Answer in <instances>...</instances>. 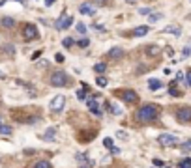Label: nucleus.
I'll return each instance as SVG.
<instances>
[{"label":"nucleus","instance_id":"a19ab883","mask_svg":"<svg viewBox=\"0 0 191 168\" xmlns=\"http://www.w3.org/2000/svg\"><path fill=\"white\" fill-rule=\"evenodd\" d=\"M54 60H56V62H64V56H62V54H56Z\"/></svg>","mask_w":191,"mask_h":168},{"label":"nucleus","instance_id":"412c9836","mask_svg":"<svg viewBox=\"0 0 191 168\" xmlns=\"http://www.w3.org/2000/svg\"><path fill=\"white\" fill-rule=\"evenodd\" d=\"M2 49H4L6 56H13V54H15V47H13V45H11V43H6Z\"/></svg>","mask_w":191,"mask_h":168},{"label":"nucleus","instance_id":"f257e3e1","mask_svg":"<svg viewBox=\"0 0 191 168\" xmlns=\"http://www.w3.org/2000/svg\"><path fill=\"white\" fill-rule=\"evenodd\" d=\"M34 110L36 108H15L11 112V120L15 123H21V125H34L41 120V116Z\"/></svg>","mask_w":191,"mask_h":168},{"label":"nucleus","instance_id":"c85d7f7f","mask_svg":"<svg viewBox=\"0 0 191 168\" xmlns=\"http://www.w3.org/2000/svg\"><path fill=\"white\" fill-rule=\"evenodd\" d=\"M180 150H182V151H191V140L182 142V144H180Z\"/></svg>","mask_w":191,"mask_h":168},{"label":"nucleus","instance_id":"a211bd4d","mask_svg":"<svg viewBox=\"0 0 191 168\" xmlns=\"http://www.w3.org/2000/svg\"><path fill=\"white\" fill-rule=\"evenodd\" d=\"M30 168H53V164L49 163V161H43V159H39V161H36Z\"/></svg>","mask_w":191,"mask_h":168},{"label":"nucleus","instance_id":"79ce46f5","mask_svg":"<svg viewBox=\"0 0 191 168\" xmlns=\"http://www.w3.org/2000/svg\"><path fill=\"white\" fill-rule=\"evenodd\" d=\"M94 28H96V30H99V32H105V30H107V28H105V26H101V25H96V26H94Z\"/></svg>","mask_w":191,"mask_h":168},{"label":"nucleus","instance_id":"09e8293b","mask_svg":"<svg viewBox=\"0 0 191 168\" xmlns=\"http://www.w3.org/2000/svg\"><path fill=\"white\" fill-rule=\"evenodd\" d=\"M0 78H4V73H2V71H0Z\"/></svg>","mask_w":191,"mask_h":168},{"label":"nucleus","instance_id":"f03ea898","mask_svg":"<svg viewBox=\"0 0 191 168\" xmlns=\"http://www.w3.org/2000/svg\"><path fill=\"white\" fill-rule=\"evenodd\" d=\"M157 118H159V107L152 105V103L142 105L137 112H135V120H137L139 123H152Z\"/></svg>","mask_w":191,"mask_h":168},{"label":"nucleus","instance_id":"f8f14e48","mask_svg":"<svg viewBox=\"0 0 191 168\" xmlns=\"http://www.w3.org/2000/svg\"><path fill=\"white\" fill-rule=\"evenodd\" d=\"M15 25H17V21H15L13 17H2V19H0V26L6 28V30L15 28Z\"/></svg>","mask_w":191,"mask_h":168},{"label":"nucleus","instance_id":"a878e982","mask_svg":"<svg viewBox=\"0 0 191 168\" xmlns=\"http://www.w3.org/2000/svg\"><path fill=\"white\" fill-rule=\"evenodd\" d=\"M75 159H77L79 163H86V164H90V163H88V155H86V153H77Z\"/></svg>","mask_w":191,"mask_h":168},{"label":"nucleus","instance_id":"2f4dec72","mask_svg":"<svg viewBox=\"0 0 191 168\" xmlns=\"http://www.w3.org/2000/svg\"><path fill=\"white\" fill-rule=\"evenodd\" d=\"M77 45H79V47H81V49H86L88 45H90V39L83 38V39H79V41H77Z\"/></svg>","mask_w":191,"mask_h":168},{"label":"nucleus","instance_id":"4be33fe9","mask_svg":"<svg viewBox=\"0 0 191 168\" xmlns=\"http://www.w3.org/2000/svg\"><path fill=\"white\" fill-rule=\"evenodd\" d=\"M146 54H148V56H157V54H159V47H155V45L146 47Z\"/></svg>","mask_w":191,"mask_h":168},{"label":"nucleus","instance_id":"37998d69","mask_svg":"<svg viewBox=\"0 0 191 168\" xmlns=\"http://www.w3.org/2000/svg\"><path fill=\"white\" fill-rule=\"evenodd\" d=\"M56 2V0H45V6H53Z\"/></svg>","mask_w":191,"mask_h":168},{"label":"nucleus","instance_id":"1a4fd4ad","mask_svg":"<svg viewBox=\"0 0 191 168\" xmlns=\"http://www.w3.org/2000/svg\"><path fill=\"white\" fill-rule=\"evenodd\" d=\"M71 25H73V17H66V13H62V17L54 25V28L56 30H66V28H70Z\"/></svg>","mask_w":191,"mask_h":168},{"label":"nucleus","instance_id":"cd10ccee","mask_svg":"<svg viewBox=\"0 0 191 168\" xmlns=\"http://www.w3.org/2000/svg\"><path fill=\"white\" fill-rule=\"evenodd\" d=\"M178 168H191V159H182L178 163Z\"/></svg>","mask_w":191,"mask_h":168},{"label":"nucleus","instance_id":"ea45409f","mask_svg":"<svg viewBox=\"0 0 191 168\" xmlns=\"http://www.w3.org/2000/svg\"><path fill=\"white\" fill-rule=\"evenodd\" d=\"M154 166H165V164H163V161H159V159H154Z\"/></svg>","mask_w":191,"mask_h":168},{"label":"nucleus","instance_id":"423d86ee","mask_svg":"<svg viewBox=\"0 0 191 168\" xmlns=\"http://www.w3.org/2000/svg\"><path fill=\"white\" fill-rule=\"evenodd\" d=\"M176 120L180 123H189L191 121V107H180V108H176Z\"/></svg>","mask_w":191,"mask_h":168},{"label":"nucleus","instance_id":"8fccbe9b","mask_svg":"<svg viewBox=\"0 0 191 168\" xmlns=\"http://www.w3.org/2000/svg\"><path fill=\"white\" fill-rule=\"evenodd\" d=\"M128 2H129V4H135V0H128Z\"/></svg>","mask_w":191,"mask_h":168},{"label":"nucleus","instance_id":"4468645a","mask_svg":"<svg viewBox=\"0 0 191 168\" xmlns=\"http://www.w3.org/2000/svg\"><path fill=\"white\" fill-rule=\"evenodd\" d=\"M107 56L111 60H118V58H122L124 56V49H120V47H112L109 52H107Z\"/></svg>","mask_w":191,"mask_h":168},{"label":"nucleus","instance_id":"0eeeda50","mask_svg":"<svg viewBox=\"0 0 191 168\" xmlns=\"http://www.w3.org/2000/svg\"><path fill=\"white\" fill-rule=\"evenodd\" d=\"M64 105H66V97H64V95H54V97L51 99V103H49V108H51L53 112H60V110L64 108Z\"/></svg>","mask_w":191,"mask_h":168},{"label":"nucleus","instance_id":"b1692460","mask_svg":"<svg viewBox=\"0 0 191 168\" xmlns=\"http://www.w3.org/2000/svg\"><path fill=\"white\" fill-rule=\"evenodd\" d=\"M105 69H107V65H105L103 62H97V64L94 65V71L99 73V75H101V73H105Z\"/></svg>","mask_w":191,"mask_h":168},{"label":"nucleus","instance_id":"20e7f679","mask_svg":"<svg viewBox=\"0 0 191 168\" xmlns=\"http://www.w3.org/2000/svg\"><path fill=\"white\" fill-rule=\"evenodd\" d=\"M157 142H159V144L163 146V148H174V146H178V137H176V134L163 133V134H159Z\"/></svg>","mask_w":191,"mask_h":168},{"label":"nucleus","instance_id":"aec40b11","mask_svg":"<svg viewBox=\"0 0 191 168\" xmlns=\"http://www.w3.org/2000/svg\"><path fill=\"white\" fill-rule=\"evenodd\" d=\"M169 94H171L172 97H180L182 94H180V90H176V81L171 82V88H169Z\"/></svg>","mask_w":191,"mask_h":168},{"label":"nucleus","instance_id":"72a5a7b5","mask_svg":"<svg viewBox=\"0 0 191 168\" xmlns=\"http://www.w3.org/2000/svg\"><path fill=\"white\" fill-rule=\"evenodd\" d=\"M75 28H77V32H79V34H86V26L83 25V22H77Z\"/></svg>","mask_w":191,"mask_h":168},{"label":"nucleus","instance_id":"473e14b6","mask_svg":"<svg viewBox=\"0 0 191 168\" xmlns=\"http://www.w3.org/2000/svg\"><path fill=\"white\" fill-rule=\"evenodd\" d=\"M112 142H114V140H112L111 137H105V138H103V146H105V148H109V150L112 148Z\"/></svg>","mask_w":191,"mask_h":168},{"label":"nucleus","instance_id":"9b49d317","mask_svg":"<svg viewBox=\"0 0 191 168\" xmlns=\"http://www.w3.org/2000/svg\"><path fill=\"white\" fill-rule=\"evenodd\" d=\"M56 133H58V127H47L43 131V140H47V142H53L54 140V137H56Z\"/></svg>","mask_w":191,"mask_h":168},{"label":"nucleus","instance_id":"393cba45","mask_svg":"<svg viewBox=\"0 0 191 168\" xmlns=\"http://www.w3.org/2000/svg\"><path fill=\"white\" fill-rule=\"evenodd\" d=\"M107 82H109V81H107V77H105V75H99V77L96 78V84H97V86H101V88H105V86H107Z\"/></svg>","mask_w":191,"mask_h":168},{"label":"nucleus","instance_id":"bb28decb","mask_svg":"<svg viewBox=\"0 0 191 168\" xmlns=\"http://www.w3.org/2000/svg\"><path fill=\"white\" fill-rule=\"evenodd\" d=\"M62 45H64L66 49H70L71 45H75V41H73V38H64V39H62Z\"/></svg>","mask_w":191,"mask_h":168},{"label":"nucleus","instance_id":"a18cd8bd","mask_svg":"<svg viewBox=\"0 0 191 168\" xmlns=\"http://www.w3.org/2000/svg\"><path fill=\"white\" fill-rule=\"evenodd\" d=\"M96 4H107V0H94Z\"/></svg>","mask_w":191,"mask_h":168},{"label":"nucleus","instance_id":"e433bc0d","mask_svg":"<svg viewBox=\"0 0 191 168\" xmlns=\"http://www.w3.org/2000/svg\"><path fill=\"white\" fill-rule=\"evenodd\" d=\"M186 81H187V84L191 86V69H187V73H186Z\"/></svg>","mask_w":191,"mask_h":168},{"label":"nucleus","instance_id":"f3484780","mask_svg":"<svg viewBox=\"0 0 191 168\" xmlns=\"http://www.w3.org/2000/svg\"><path fill=\"white\" fill-rule=\"evenodd\" d=\"M79 11H81L83 15H96V9H94V8H90L88 4H83L81 8H79Z\"/></svg>","mask_w":191,"mask_h":168},{"label":"nucleus","instance_id":"f704fd0d","mask_svg":"<svg viewBox=\"0 0 191 168\" xmlns=\"http://www.w3.org/2000/svg\"><path fill=\"white\" fill-rule=\"evenodd\" d=\"M139 13H141V15H150V13H152V8H141Z\"/></svg>","mask_w":191,"mask_h":168},{"label":"nucleus","instance_id":"5701e85b","mask_svg":"<svg viewBox=\"0 0 191 168\" xmlns=\"http://www.w3.org/2000/svg\"><path fill=\"white\" fill-rule=\"evenodd\" d=\"M0 133H2V134H11V133H13V127H11V125H4V123L0 121Z\"/></svg>","mask_w":191,"mask_h":168},{"label":"nucleus","instance_id":"58836bf2","mask_svg":"<svg viewBox=\"0 0 191 168\" xmlns=\"http://www.w3.org/2000/svg\"><path fill=\"white\" fill-rule=\"evenodd\" d=\"M182 54H184V58H187V56L191 54V49H187V47H186V49L182 51Z\"/></svg>","mask_w":191,"mask_h":168},{"label":"nucleus","instance_id":"39448f33","mask_svg":"<svg viewBox=\"0 0 191 168\" xmlns=\"http://www.w3.org/2000/svg\"><path fill=\"white\" fill-rule=\"evenodd\" d=\"M116 95L122 99V101H126V103H137L139 101V95L137 92H133V90H120V92H116Z\"/></svg>","mask_w":191,"mask_h":168},{"label":"nucleus","instance_id":"c756f323","mask_svg":"<svg viewBox=\"0 0 191 168\" xmlns=\"http://www.w3.org/2000/svg\"><path fill=\"white\" fill-rule=\"evenodd\" d=\"M86 92H90V90H86V88H83V90H79V92H77V99H81V101H84V99H86Z\"/></svg>","mask_w":191,"mask_h":168},{"label":"nucleus","instance_id":"c9c22d12","mask_svg":"<svg viewBox=\"0 0 191 168\" xmlns=\"http://www.w3.org/2000/svg\"><path fill=\"white\" fill-rule=\"evenodd\" d=\"M116 138H128V133L126 131H116Z\"/></svg>","mask_w":191,"mask_h":168},{"label":"nucleus","instance_id":"de8ad7c7","mask_svg":"<svg viewBox=\"0 0 191 168\" xmlns=\"http://www.w3.org/2000/svg\"><path fill=\"white\" fill-rule=\"evenodd\" d=\"M79 168H90V164H83V166H79Z\"/></svg>","mask_w":191,"mask_h":168},{"label":"nucleus","instance_id":"9d476101","mask_svg":"<svg viewBox=\"0 0 191 168\" xmlns=\"http://www.w3.org/2000/svg\"><path fill=\"white\" fill-rule=\"evenodd\" d=\"M86 107H88V110L92 112L94 116H101V108H99V105H97V101L94 99V97H90V99H86Z\"/></svg>","mask_w":191,"mask_h":168},{"label":"nucleus","instance_id":"2eb2a0df","mask_svg":"<svg viewBox=\"0 0 191 168\" xmlns=\"http://www.w3.org/2000/svg\"><path fill=\"white\" fill-rule=\"evenodd\" d=\"M148 26H137V28H133V32H131V36L133 38H142V36H146L148 34Z\"/></svg>","mask_w":191,"mask_h":168},{"label":"nucleus","instance_id":"49530a36","mask_svg":"<svg viewBox=\"0 0 191 168\" xmlns=\"http://www.w3.org/2000/svg\"><path fill=\"white\" fill-rule=\"evenodd\" d=\"M15 2H21V4H26V0H15Z\"/></svg>","mask_w":191,"mask_h":168},{"label":"nucleus","instance_id":"ddd939ff","mask_svg":"<svg viewBox=\"0 0 191 168\" xmlns=\"http://www.w3.org/2000/svg\"><path fill=\"white\" fill-rule=\"evenodd\" d=\"M105 107L109 108V112H111L112 116H122V108L116 103H112V101H105Z\"/></svg>","mask_w":191,"mask_h":168},{"label":"nucleus","instance_id":"3c124183","mask_svg":"<svg viewBox=\"0 0 191 168\" xmlns=\"http://www.w3.org/2000/svg\"><path fill=\"white\" fill-rule=\"evenodd\" d=\"M154 168H155V166H154Z\"/></svg>","mask_w":191,"mask_h":168},{"label":"nucleus","instance_id":"7ed1b4c3","mask_svg":"<svg viewBox=\"0 0 191 168\" xmlns=\"http://www.w3.org/2000/svg\"><path fill=\"white\" fill-rule=\"evenodd\" d=\"M70 84V77H67L64 71H54L53 75H51V86H54V88H64V86H67Z\"/></svg>","mask_w":191,"mask_h":168},{"label":"nucleus","instance_id":"c03bdc74","mask_svg":"<svg viewBox=\"0 0 191 168\" xmlns=\"http://www.w3.org/2000/svg\"><path fill=\"white\" fill-rule=\"evenodd\" d=\"M176 81H184V73H178L176 75Z\"/></svg>","mask_w":191,"mask_h":168},{"label":"nucleus","instance_id":"dca6fc26","mask_svg":"<svg viewBox=\"0 0 191 168\" xmlns=\"http://www.w3.org/2000/svg\"><path fill=\"white\" fill-rule=\"evenodd\" d=\"M163 32L165 34H174V36H180V34H182V28L176 26V25H169V26L163 28Z\"/></svg>","mask_w":191,"mask_h":168},{"label":"nucleus","instance_id":"4c0bfd02","mask_svg":"<svg viewBox=\"0 0 191 168\" xmlns=\"http://www.w3.org/2000/svg\"><path fill=\"white\" fill-rule=\"evenodd\" d=\"M111 153H112V155H120V148H114V146H112V148H111Z\"/></svg>","mask_w":191,"mask_h":168},{"label":"nucleus","instance_id":"6e6552de","mask_svg":"<svg viewBox=\"0 0 191 168\" xmlns=\"http://www.w3.org/2000/svg\"><path fill=\"white\" fill-rule=\"evenodd\" d=\"M38 36H39L38 28L34 25H25V26H22V38H25V39H36Z\"/></svg>","mask_w":191,"mask_h":168},{"label":"nucleus","instance_id":"6ab92c4d","mask_svg":"<svg viewBox=\"0 0 191 168\" xmlns=\"http://www.w3.org/2000/svg\"><path fill=\"white\" fill-rule=\"evenodd\" d=\"M163 84H161V81H157V78H150V81H148V88L150 90H154V92H155V90H159Z\"/></svg>","mask_w":191,"mask_h":168},{"label":"nucleus","instance_id":"7c9ffc66","mask_svg":"<svg viewBox=\"0 0 191 168\" xmlns=\"http://www.w3.org/2000/svg\"><path fill=\"white\" fill-rule=\"evenodd\" d=\"M159 19H163V15H161V13H150V17H148V21H150V22H157Z\"/></svg>","mask_w":191,"mask_h":168}]
</instances>
